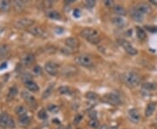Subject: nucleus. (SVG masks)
<instances>
[{"label": "nucleus", "mask_w": 157, "mask_h": 129, "mask_svg": "<svg viewBox=\"0 0 157 129\" xmlns=\"http://www.w3.org/2000/svg\"><path fill=\"white\" fill-rule=\"evenodd\" d=\"M122 80L128 87L133 88L141 84V78L138 73H136L135 72H127L123 74Z\"/></svg>", "instance_id": "1"}, {"label": "nucleus", "mask_w": 157, "mask_h": 129, "mask_svg": "<svg viewBox=\"0 0 157 129\" xmlns=\"http://www.w3.org/2000/svg\"><path fill=\"white\" fill-rule=\"evenodd\" d=\"M81 35L84 39L87 40L88 42L96 45L99 44L100 42V33L98 31L93 28H86L81 31Z\"/></svg>", "instance_id": "2"}, {"label": "nucleus", "mask_w": 157, "mask_h": 129, "mask_svg": "<svg viewBox=\"0 0 157 129\" xmlns=\"http://www.w3.org/2000/svg\"><path fill=\"white\" fill-rule=\"evenodd\" d=\"M0 127L4 128H14L15 122L10 115L6 113L0 114Z\"/></svg>", "instance_id": "3"}, {"label": "nucleus", "mask_w": 157, "mask_h": 129, "mask_svg": "<svg viewBox=\"0 0 157 129\" xmlns=\"http://www.w3.org/2000/svg\"><path fill=\"white\" fill-rule=\"evenodd\" d=\"M118 43L129 55H136L137 54V52H138L137 50L128 41L123 40V39H120V40H118Z\"/></svg>", "instance_id": "4"}, {"label": "nucleus", "mask_w": 157, "mask_h": 129, "mask_svg": "<svg viewBox=\"0 0 157 129\" xmlns=\"http://www.w3.org/2000/svg\"><path fill=\"white\" fill-rule=\"evenodd\" d=\"M75 60L79 65L85 66V67H90L93 66V60L91 59V57H89L88 55H86V54L78 56Z\"/></svg>", "instance_id": "5"}, {"label": "nucleus", "mask_w": 157, "mask_h": 129, "mask_svg": "<svg viewBox=\"0 0 157 129\" xmlns=\"http://www.w3.org/2000/svg\"><path fill=\"white\" fill-rule=\"evenodd\" d=\"M29 32L32 34L35 37L38 38H41V39H47L48 38V34L43 30L40 27L38 26H31V28H29Z\"/></svg>", "instance_id": "6"}, {"label": "nucleus", "mask_w": 157, "mask_h": 129, "mask_svg": "<svg viewBox=\"0 0 157 129\" xmlns=\"http://www.w3.org/2000/svg\"><path fill=\"white\" fill-rule=\"evenodd\" d=\"M33 23L34 21L29 19H21L15 23V25L17 28H19V29H26V28H31Z\"/></svg>", "instance_id": "7"}, {"label": "nucleus", "mask_w": 157, "mask_h": 129, "mask_svg": "<svg viewBox=\"0 0 157 129\" xmlns=\"http://www.w3.org/2000/svg\"><path fill=\"white\" fill-rule=\"evenodd\" d=\"M45 71L52 76H56L59 72V65L54 62H47L45 66Z\"/></svg>", "instance_id": "8"}, {"label": "nucleus", "mask_w": 157, "mask_h": 129, "mask_svg": "<svg viewBox=\"0 0 157 129\" xmlns=\"http://www.w3.org/2000/svg\"><path fill=\"white\" fill-rule=\"evenodd\" d=\"M105 99L107 103L113 105V106H119L121 104V99H120V97L115 94V93H109V94H106Z\"/></svg>", "instance_id": "9"}, {"label": "nucleus", "mask_w": 157, "mask_h": 129, "mask_svg": "<svg viewBox=\"0 0 157 129\" xmlns=\"http://www.w3.org/2000/svg\"><path fill=\"white\" fill-rule=\"evenodd\" d=\"M21 95H22V98L24 99V100H25L29 106H31V107H33V108L36 107L37 102H36V100H35V98H34L31 94H30L28 92L24 91V92H22Z\"/></svg>", "instance_id": "10"}, {"label": "nucleus", "mask_w": 157, "mask_h": 129, "mask_svg": "<svg viewBox=\"0 0 157 129\" xmlns=\"http://www.w3.org/2000/svg\"><path fill=\"white\" fill-rule=\"evenodd\" d=\"M128 117L129 119L133 122V123H139L140 120H141V115H140V113L139 111L135 108H133V109H130L128 111Z\"/></svg>", "instance_id": "11"}, {"label": "nucleus", "mask_w": 157, "mask_h": 129, "mask_svg": "<svg viewBox=\"0 0 157 129\" xmlns=\"http://www.w3.org/2000/svg\"><path fill=\"white\" fill-rule=\"evenodd\" d=\"M130 17L136 21V22H142L143 19H144V15L142 13H141L139 10L136 9L135 7L132 8L131 10H130Z\"/></svg>", "instance_id": "12"}, {"label": "nucleus", "mask_w": 157, "mask_h": 129, "mask_svg": "<svg viewBox=\"0 0 157 129\" xmlns=\"http://www.w3.org/2000/svg\"><path fill=\"white\" fill-rule=\"evenodd\" d=\"M135 8L139 10L141 13H142L143 15H145V14H149V13L152 11L151 6H150L148 4H147V3H140V4H138L136 5Z\"/></svg>", "instance_id": "13"}, {"label": "nucleus", "mask_w": 157, "mask_h": 129, "mask_svg": "<svg viewBox=\"0 0 157 129\" xmlns=\"http://www.w3.org/2000/svg\"><path fill=\"white\" fill-rule=\"evenodd\" d=\"M65 45L70 49H78L80 46V42L74 38H68L65 40Z\"/></svg>", "instance_id": "14"}, {"label": "nucleus", "mask_w": 157, "mask_h": 129, "mask_svg": "<svg viewBox=\"0 0 157 129\" xmlns=\"http://www.w3.org/2000/svg\"><path fill=\"white\" fill-rule=\"evenodd\" d=\"M78 69L76 67H74L73 66H65L63 69V74L66 77H70V76H73L74 74L77 73Z\"/></svg>", "instance_id": "15"}, {"label": "nucleus", "mask_w": 157, "mask_h": 129, "mask_svg": "<svg viewBox=\"0 0 157 129\" xmlns=\"http://www.w3.org/2000/svg\"><path fill=\"white\" fill-rule=\"evenodd\" d=\"M156 104L155 102H151L149 103L147 106L146 111H145V115L147 117H150L152 116V114L155 113L156 111Z\"/></svg>", "instance_id": "16"}, {"label": "nucleus", "mask_w": 157, "mask_h": 129, "mask_svg": "<svg viewBox=\"0 0 157 129\" xmlns=\"http://www.w3.org/2000/svg\"><path fill=\"white\" fill-rule=\"evenodd\" d=\"M34 62V56L32 54H26L22 58V64L24 66H31V64Z\"/></svg>", "instance_id": "17"}, {"label": "nucleus", "mask_w": 157, "mask_h": 129, "mask_svg": "<svg viewBox=\"0 0 157 129\" xmlns=\"http://www.w3.org/2000/svg\"><path fill=\"white\" fill-rule=\"evenodd\" d=\"M10 9V4L9 1L0 0V10L3 12H7Z\"/></svg>", "instance_id": "18"}, {"label": "nucleus", "mask_w": 157, "mask_h": 129, "mask_svg": "<svg viewBox=\"0 0 157 129\" xmlns=\"http://www.w3.org/2000/svg\"><path fill=\"white\" fill-rule=\"evenodd\" d=\"M15 113L20 118V117H24V116H26L27 115V110L25 107L23 106H19L16 107L15 109Z\"/></svg>", "instance_id": "19"}, {"label": "nucleus", "mask_w": 157, "mask_h": 129, "mask_svg": "<svg viewBox=\"0 0 157 129\" xmlns=\"http://www.w3.org/2000/svg\"><path fill=\"white\" fill-rule=\"evenodd\" d=\"M25 84L26 88L28 90H30L31 92H38L39 91V86L34 81H32V80L28 81V82H26Z\"/></svg>", "instance_id": "20"}, {"label": "nucleus", "mask_w": 157, "mask_h": 129, "mask_svg": "<svg viewBox=\"0 0 157 129\" xmlns=\"http://www.w3.org/2000/svg\"><path fill=\"white\" fill-rule=\"evenodd\" d=\"M114 12L115 14L120 15V16H125L126 14V9L121 5H115L114 6Z\"/></svg>", "instance_id": "21"}, {"label": "nucleus", "mask_w": 157, "mask_h": 129, "mask_svg": "<svg viewBox=\"0 0 157 129\" xmlns=\"http://www.w3.org/2000/svg\"><path fill=\"white\" fill-rule=\"evenodd\" d=\"M113 23H114V25H116L117 27H120V28H121V27H123L124 25H125V20L123 19L122 18H121V17H115L113 19Z\"/></svg>", "instance_id": "22"}, {"label": "nucleus", "mask_w": 157, "mask_h": 129, "mask_svg": "<svg viewBox=\"0 0 157 129\" xmlns=\"http://www.w3.org/2000/svg\"><path fill=\"white\" fill-rule=\"evenodd\" d=\"M136 34H137V38L140 40H146V32H145V31L143 30L141 27H137V28H136Z\"/></svg>", "instance_id": "23"}, {"label": "nucleus", "mask_w": 157, "mask_h": 129, "mask_svg": "<svg viewBox=\"0 0 157 129\" xmlns=\"http://www.w3.org/2000/svg\"><path fill=\"white\" fill-rule=\"evenodd\" d=\"M10 51V48L7 45H0V58L6 56Z\"/></svg>", "instance_id": "24"}, {"label": "nucleus", "mask_w": 157, "mask_h": 129, "mask_svg": "<svg viewBox=\"0 0 157 129\" xmlns=\"http://www.w3.org/2000/svg\"><path fill=\"white\" fill-rule=\"evenodd\" d=\"M47 17L52 19H60L61 18L60 12H58L57 10H51L47 13Z\"/></svg>", "instance_id": "25"}, {"label": "nucleus", "mask_w": 157, "mask_h": 129, "mask_svg": "<svg viewBox=\"0 0 157 129\" xmlns=\"http://www.w3.org/2000/svg\"><path fill=\"white\" fill-rule=\"evenodd\" d=\"M59 92L62 95H70L72 94V90L68 86H60L59 88Z\"/></svg>", "instance_id": "26"}, {"label": "nucleus", "mask_w": 157, "mask_h": 129, "mask_svg": "<svg viewBox=\"0 0 157 129\" xmlns=\"http://www.w3.org/2000/svg\"><path fill=\"white\" fill-rule=\"evenodd\" d=\"M88 125H89V127H90L91 128L96 129L100 127V122H99V120L97 119H91L89 120Z\"/></svg>", "instance_id": "27"}, {"label": "nucleus", "mask_w": 157, "mask_h": 129, "mask_svg": "<svg viewBox=\"0 0 157 129\" xmlns=\"http://www.w3.org/2000/svg\"><path fill=\"white\" fill-rule=\"evenodd\" d=\"M156 88V86L155 84H152V83H146L142 86V90H145L147 92L155 90Z\"/></svg>", "instance_id": "28"}, {"label": "nucleus", "mask_w": 157, "mask_h": 129, "mask_svg": "<svg viewBox=\"0 0 157 129\" xmlns=\"http://www.w3.org/2000/svg\"><path fill=\"white\" fill-rule=\"evenodd\" d=\"M86 98L89 99V100H96L99 98V96L94 92H88L86 93Z\"/></svg>", "instance_id": "29"}, {"label": "nucleus", "mask_w": 157, "mask_h": 129, "mask_svg": "<svg viewBox=\"0 0 157 129\" xmlns=\"http://www.w3.org/2000/svg\"><path fill=\"white\" fill-rule=\"evenodd\" d=\"M17 93H18L17 87L16 86H12L10 89V91H9V93H8V98H9V99H13L17 95Z\"/></svg>", "instance_id": "30"}, {"label": "nucleus", "mask_w": 157, "mask_h": 129, "mask_svg": "<svg viewBox=\"0 0 157 129\" xmlns=\"http://www.w3.org/2000/svg\"><path fill=\"white\" fill-rule=\"evenodd\" d=\"M52 86H50L49 87H47L45 91L44 92V93H43V99H45V98H47V97H49L50 96V94L52 93Z\"/></svg>", "instance_id": "31"}, {"label": "nucleus", "mask_w": 157, "mask_h": 129, "mask_svg": "<svg viewBox=\"0 0 157 129\" xmlns=\"http://www.w3.org/2000/svg\"><path fill=\"white\" fill-rule=\"evenodd\" d=\"M14 5L16 7V9H19V10H23L25 7V3L23 1H15L14 2Z\"/></svg>", "instance_id": "32"}, {"label": "nucleus", "mask_w": 157, "mask_h": 129, "mask_svg": "<svg viewBox=\"0 0 157 129\" xmlns=\"http://www.w3.org/2000/svg\"><path fill=\"white\" fill-rule=\"evenodd\" d=\"M19 122L22 125H28L30 123V118L27 115L24 116V117H20L19 118Z\"/></svg>", "instance_id": "33"}, {"label": "nucleus", "mask_w": 157, "mask_h": 129, "mask_svg": "<svg viewBox=\"0 0 157 129\" xmlns=\"http://www.w3.org/2000/svg\"><path fill=\"white\" fill-rule=\"evenodd\" d=\"M47 110L51 113H57L59 112V107L56 106V105H49L48 107H47Z\"/></svg>", "instance_id": "34"}, {"label": "nucleus", "mask_w": 157, "mask_h": 129, "mask_svg": "<svg viewBox=\"0 0 157 129\" xmlns=\"http://www.w3.org/2000/svg\"><path fill=\"white\" fill-rule=\"evenodd\" d=\"M38 117H39V119H42V120H45V119H46V118H47V113H45V110H41V111L39 112Z\"/></svg>", "instance_id": "35"}, {"label": "nucleus", "mask_w": 157, "mask_h": 129, "mask_svg": "<svg viewBox=\"0 0 157 129\" xmlns=\"http://www.w3.org/2000/svg\"><path fill=\"white\" fill-rule=\"evenodd\" d=\"M95 1L94 0H87V1H86V6L87 7V8H94V6H95Z\"/></svg>", "instance_id": "36"}, {"label": "nucleus", "mask_w": 157, "mask_h": 129, "mask_svg": "<svg viewBox=\"0 0 157 129\" xmlns=\"http://www.w3.org/2000/svg\"><path fill=\"white\" fill-rule=\"evenodd\" d=\"M81 119H82V116L80 115V114H77V115H75V117H74L73 123H74V124H79V123L80 122Z\"/></svg>", "instance_id": "37"}, {"label": "nucleus", "mask_w": 157, "mask_h": 129, "mask_svg": "<svg viewBox=\"0 0 157 129\" xmlns=\"http://www.w3.org/2000/svg\"><path fill=\"white\" fill-rule=\"evenodd\" d=\"M23 80L25 81V83L28 82V81H31V76L29 73H26L23 76Z\"/></svg>", "instance_id": "38"}, {"label": "nucleus", "mask_w": 157, "mask_h": 129, "mask_svg": "<svg viewBox=\"0 0 157 129\" xmlns=\"http://www.w3.org/2000/svg\"><path fill=\"white\" fill-rule=\"evenodd\" d=\"M105 5L106 6H107L108 8H110V7H112V6H114V2L113 1H109V0H106L104 2Z\"/></svg>", "instance_id": "39"}, {"label": "nucleus", "mask_w": 157, "mask_h": 129, "mask_svg": "<svg viewBox=\"0 0 157 129\" xmlns=\"http://www.w3.org/2000/svg\"><path fill=\"white\" fill-rule=\"evenodd\" d=\"M73 16L75 18H80V10L75 9V10H73Z\"/></svg>", "instance_id": "40"}, {"label": "nucleus", "mask_w": 157, "mask_h": 129, "mask_svg": "<svg viewBox=\"0 0 157 129\" xmlns=\"http://www.w3.org/2000/svg\"><path fill=\"white\" fill-rule=\"evenodd\" d=\"M33 72H34V73H36V74H40V73H41V68H40L39 66H37L34 67Z\"/></svg>", "instance_id": "41"}, {"label": "nucleus", "mask_w": 157, "mask_h": 129, "mask_svg": "<svg viewBox=\"0 0 157 129\" xmlns=\"http://www.w3.org/2000/svg\"><path fill=\"white\" fill-rule=\"evenodd\" d=\"M6 66H7V64H6V63H4V65H2V66H0V69H3V68H6Z\"/></svg>", "instance_id": "42"}, {"label": "nucleus", "mask_w": 157, "mask_h": 129, "mask_svg": "<svg viewBox=\"0 0 157 129\" xmlns=\"http://www.w3.org/2000/svg\"><path fill=\"white\" fill-rule=\"evenodd\" d=\"M99 129H107V127L106 126V125H103V126H101V127H100Z\"/></svg>", "instance_id": "43"}, {"label": "nucleus", "mask_w": 157, "mask_h": 129, "mask_svg": "<svg viewBox=\"0 0 157 129\" xmlns=\"http://www.w3.org/2000/svg\"><path fill=\"white\" fill-rule=\"evenodd\" d=\"M110 129H118V128L117 127H112Z\"/></svg>", "instance_id": "44"}, {"label": "nucleus", "mask_w": 157, "mask_h": 129, "mask_svg": "<svg viewBox=\"0 0 157 129\" xmlns=\"http://www.w3.org/2000/svg\"><path fill=\"white\" fill-rule=\"evenodd\" d=\"M153 4H155L156 5H157V1H153Z\"/></svg>", "instance_id": "45"}, {"label": "nucleus", "mask_w": 157, "mask_h": 129, "mask_svg": "<svg viewBox=\"0 0 157 129\" xmlns=\"http://www.w3.org/2000/svg\"><path fill=\"white\" fill-rule=\"evenodd\" d=\"M58 129H64V128H63L62 127H60V128H58Z\"/></svg>", "instance_id": "46"}, {"label": "nucleus", "mask_w": 157, "mask_h": 129, "mask_svg": "<svg viewBox=\"0 0 157 129\" xmlns=\"http://www.w3.org/2000/svg\"><path fill=\"white\" fill-rule=\"evenodd\" d=\"M34 129H38V128H34Z\"/></svg>", "instance_id": "47"}]
</instances>
